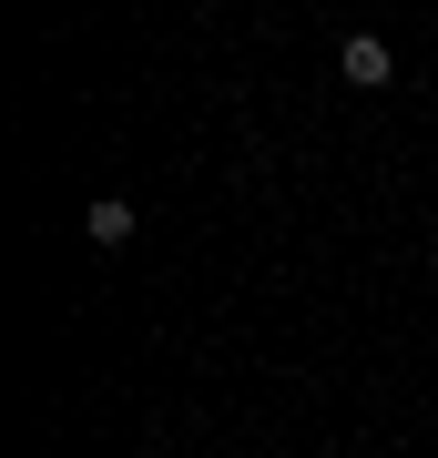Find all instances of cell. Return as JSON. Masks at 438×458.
Returning a JSON list of instances; mask_svg holds the SVG:
<instances>
[{"mask_svg":"<svg viewBox=\"0 0 438 458\" xmlns=\"http://www.w3.org/2000/svg\"><path fill=\"white\" fill-rule=\"evenodd\" d=\"M92 245H133V204H92Z\"/></svg>","mask_w":438,"mask_h":458,"instance_id":"7a4b0ae2","label":"cell"},{"mask_svg":"<svg viewBox=\"0 0 438 458\" xmlns=\"http://www.w3.org/2000/svg\"><path fill=\"white\" fill-rule=\"evenodd\" d=\"M337 72H347L357 92H388V82H398V51L377 41V31H347V41H337Z\"/></svg>","mask_w":438,"mask_h":458,"instance_id":"6da1fadb","label":"cell"}]
</instances>
